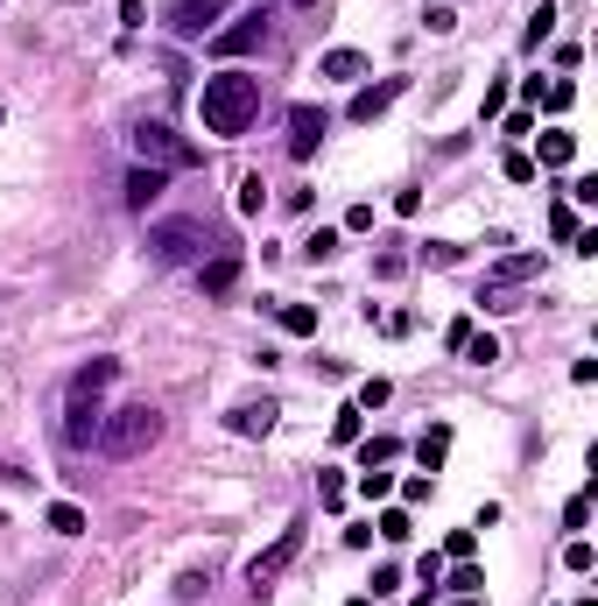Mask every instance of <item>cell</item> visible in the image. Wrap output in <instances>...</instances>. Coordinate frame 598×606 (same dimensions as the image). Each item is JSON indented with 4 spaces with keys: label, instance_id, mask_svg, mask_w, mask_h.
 Masks as SVG:
<instances>
[{
    "label": "cell",
    "instance_id": "obj_1",
    "mask_svg": "<svg viewBox=\"0 0 598 606\" xmlns=\"http://www.w3.org/2000/svg\"><path fill=\"white\" fill-rule=\"evenodd\" d=\"M253 113H261V78H253V71H212V78H204V92H198L204 135L239 141L253 127Z\"/></svg>",
    "mask_w": 598,
    "mask_h": 606
},
{
    "label": "cell",
    "instance_id": "obj_2",
    "mask_svg": "<svg viewBox=\"0 0 598 606\" xmlns=\"http://www.w3.org/2000/svg\"><path fill=\"white\" fill-rule=\"evenodd\" d=\"M155 437H162V417H155L148 403H127V409H113V417L99 423L92 445L107 452V458H141L148 445H155Z\"/></svg>",
    "mask_w": 598,
    "mask_h": 606
},
{
    "label": "cell",
    "instance_id": "obj_3",
    "mask_svg": "<svg viewBox=\"0 0 598 606\" xmlns=\"http://www.w3.org/2000/svg\"><path fill=\"white\" fill-rule=\"evenodd\" d=\"M204 247H212V226H204V219H162V226L148 233V255H155L162 269H184V261H204Z\"/></svg>",
    "mask_w": 598,
    "mask_h": 606
},
{
    "label": "cell",
    "instance_id": "obj_4",
    "mask_svg": "<svg viewBox=\"0 0 598 606\" xmlns=\"http://www.w3.org/2000/svg\"><path fill=\"white\" fill-rule=\"evenodd\" d=\"M267 36H275V14L267 8H247V14H233L226 28H212V57H253V50H267Z\"/></svg>",
    "mask_w": 598,
    "mask_h": 606
},
{
    "label": "cell",
    "instance_id": "obj_5",
    "mask_svg": "<svg viewBox=\"0 0 598 606\" xmlns=\"http://www.w3.org/2000/svg\"><path fill=\"white\" fill-rule=\"evenodd\" d=\"M134 156H141L148 170H198V149H190L184 135H170L162 121H141V127H134Z\"/></svg>",
    "mask_w": 598,
    "mask_h": 606
},
{
    "label": "cell",
    "instance_id": "obj_6",
    "mask_svg": "<svg viewBox=\"0 0 598 606\" xmlns=\"http://www.w3.org/2000/svg\"><path fill=\"white\" fill-rule=\"evenodd\" d=\"M296 551H303V529H282V536L267 543V551L253 557V565H247V585H253V593H267V585H275L282 571L296 565Z\"/></svg>",
    "mask_w": 598,
    "mask_h": 606
},
{
    "label": "cell",
    "instance_id": "obj_7",
    "mask_svg": "<svg viewBox=\"0 0 598 606\" xmlns=\"http://www.w3.org/2000/svg\"><path fill=\"white\" fill-rule=\"evenodd\" d=\"M219 14H226V0H176L170 8V36H184V42H198L204 28L219 22Z\"/></svg>",
    "mask_w": 598,
    "mask_h": 606
},
{
    "label": "cell",
    "instance_id": "obj_8",
    "mask_svg": "<svg viewBox=\"0 0 598 606\" xmlns=\"http://www.w3.org/2000/svg\"><path fill=\"white\" fill-rule=\"evenodd\" d=\"M99 423H107V417H99V395H78V388H71V409H64V445H92V437H99Z\"/></svg>",
    "mask_w": 598,
    "mask_h": 606
},
{
    "label": "cell",
    "instance_id": "obj_9",
    "mask_svg": "<svg viewBox=\"0 0 598 606\" xmlns=\"http://www.w3.org/2000/svg\"><path fill=\"white\" fill-rule=\"evenodd\" d=\"M324 127H332V121H324L317 107H289V156L310 162V156H317V141H324Z\"/></svg>",
    "mask_w": 598,
    "mask_h": 606
},
{
    "label": "cell",
    "instance_id": "obj_10",
    "mask_svg": "<svg viewBox=\"0 0 598 606\" xmlns=\"http://www.w3.org/2000/svg\"><path fill=\"white\" fill-rule=\"evenodd\" d=\"M162 190H170V170H148V162H134V170H127V205H134V212H148Z\"/></svg>",
    "mask_w": 598,
    "mask_h": 606
},
{
    "label": "cell",
    "instance_id": "obj_11",
    "mask_svg": "<svg viewBox=\"0 0 598 606\" xmlns=\"http://www.w3.org/2000/svg\"><path fill=\"white\" fill-rule=\"evenodd\" d=\"M198 283H204V297H233V283H239V255L198 261Z\"/></svg>",
    "mask_w": 598,
    "mask_h": 606
},
{
    "label": "cell",
    "instance_id": "obj_12",
    "mask_svg": "<svg viewBox=\"0 0 598 606\" xmlns=\"http://www.w3.org/2000/svg\"><path fill=\"white\" fill-rule=\"evenodd\" d=\"M401 99V78H381V85H366V92L352 99V121H381L387 107H395Z\"/></svg>",
    "mask_w": 598,
    "mask_h": 606
},
{
    "label": "cell",
    "instance_id": "obj_13",
    "mask_svg": "<svg viewBox=\"0 0 598 606\" xmlns=\"http://www.w3.org/2000/svg\"><path fill=\"white\" fill-rule=\"evenodd\" d=\"M233 431L239 437H267V431H275V403H239L233 409Z\"/></svg>",
    "mask_w": 598,
    "mask_h": 606
},
{
    "label": "cell",
    "instance_id": "obj_14",
    "mask_svg": "<svg viewBox=\"0 0 598 606\" xmlns=\"http://www.w3.org/2000/svg\"><path fill=\"white\" fill-rule=\"evenodd\" d=\"M317 78H366V57H359V50H324L317 57Z\"/></svg>",
    "mask_w": 598,
    "mask_h": 606
},
{
    "label": "cell",
    "instance_id": "obj_15",
    "mask_svg": "<svg viewBox=\"0 0 598 606\" xmlns=\"http://www.w3.org/2000/svg\"><path fill=\"white\" fill-rule=\"evenodd\" d=\"M415 458H423V472H437L444 458H451V431H444V423H429V431L415 437Z\"/></svg>",
    "mask_w": 598,
    "mask_h": 606
},
{
    "label": "cell",
    "instance_id": "obj_16",
    "mask_svg": "<svg viewBox=\"0 0 598 606\" xmlns=\"http://www.w3.org/2000/svg\"><path fill=\"white\" fill-rule=\"evenodd\" d=\"M113 374H120V360H92V367H78V374H71V388H78V395H99V388H113Z\"/></svg>",
    "mask_w": 598,
    "mask_h": 606
},
{
    "label": "cell",
    "instance_id": "obj_17",
    "mask_svg": "<svg viewBox=\"0 0 598 606\" xmlns=\"http://www.w3.org/2000/svg\"><path fill=\"white\" fill-rule=\"evenodd\" d=\"M275 318H282V332H296V338L317 332V310H310V304H275Z\"/></svg>",
    "mask_w": 598,
    "mask_h": 606
},
{
    "label": "cell",
    "instance_id": "obj_18",
    "mask_svg": "<svg viewBox=\"0 0 598 606\" xmlns=\"http://www.w3.org/2000/svg\"><path fill=\"white\" fill-rule=\"evenodd\" d=\"M42 522L57 529V536H85V508H71V500H50V515Z\"/></svg>",
    "mask_w": 598,
    "mask_h": 606
},
{
    "label": "cell",
    "instance_id": "obj_19",
    "mask_svg": "<svg viewBox=\"0 0 598 606\" xmlns=\"http://www.w3.org/2000/svg\"><path fill=\"white\" fill-rule=\"evenodd\" d=\"M571 99H577V85H571V78H557V85H535V107H549V113H571Z\"/></svg>",
    "mask_w": 598,
    "mask_h": 606
},
{
    "label": "cell",
    "instance_id": "obj_20",
    "mask_svg": "<svg viewBox=\"0 0 598 606\" xmlns=\"http://www.w3.org/2000/svg\"><path fill=\"white\" fill-rule=\"evenodd\" d=\"M528 275H543V261L535 255H507L500 269H493V283H528Z\"/></svg>",
    "mask_w": 598,
    "mask_h": 606
},
{
    "label": "cell",
    "instance_id": "obj_21",
    "mask_svg": "<svg viewBox=\"0 0 598 606\" xmlns=\"http://www.w3.org/2000/svg\"><path fill=\"white\" fill-rule=\"evenodd\" d=\"M577 156V135H543V170H563Z\"/></svg>",
    "mask_w": 598,
    "mask_h": 606
},
{
    "label": "cell",
    "instance_id": "obj_22",
    "mask_svg": "<svg viewBox=\"0 0 598 606\" xmlns=\"http://www.w3.org/2000/svg\"><path fill=\"white\" fill-rule=\"evenodd\" d=\"M373 536H387V543H409V536H415V522H409L401 508H387L381 522H373Z\"/></svg>",
    "mask_w": 598,
    "mask_h": 606
},
{
    "label": "cell",
    "instance_id": "obj_23",
    "mask_svg": "<svg viewBox=\"0 0 598 606\" xmlns=\"http://www.w3.org/2000/svg\"><path fill=\"white\" fill-rule=\"evenodd\" d=\"M395 458H401L395 437H366V445H359V466H395Z\"/></svg>",
    "mask_w": 598,
    "mask_h": 606
},
{
    "label": "cell",
    "instance_id": "obj_24",
    "mask_svg": "<svg viewBox=\"0 0 598 606\" xmlns=\"http://www.w3.org/2000/svg\"><path fill=\"white\" fill-rule=\"evenodd\" d=\"M549 28H557V8L543 0V8L528 14V36H521V42H528V50H543V42H549Z\"/></svg>",
    "mask_w": 598,
    "mask_h": 606
},
{
    "label": "cell",
    "instance_id": "obj_25",
    "mask_svg": "<svg viewBox=\"0 0 598 606\" xmlns=\"http://www.w3.org/2000/svg\"><path fill=\"white\" fill-rule=\"evenodd\" d=\"M261 205H267V184H261V176H239V212L261 219Z\"/></svg>",
    "mask_w": 598,
    "mask_h": 606
},
{
    "label": "cell",
    "instance_id": "obj_26",
    "mask_svg": "<svg viewBox=\"0 0 598 606\" xmlns=\"http://www.w3.org/2000/svg\"><path fill=\"white\" fill-rule=\"evenodd\" d=\"M359 494H366V500H387V494H395V472L366 466V472H359Z\"/></svg>",
    "mask_w": 598,
    "mask_h": 606
},
{
    "label": "cell",
    "instance_id": "obj_27",
    "mask_svg": "<svg viewBox=\"0 0 598 606\" xmlns=\"http://www.w3.org/2000/svg\"><path fill=\"white\" fill-rule=\"evenodd\" d=\"M332 255H338V233H332V226H317V233L303 240V261H332Z\"/></svg>",
    "mask_w": 598,
    "mask_h": 606
},
{
    "label": "cell",
    "instance_id": "obj_28",
    "mask_svg": "<svg viewBox=\"0 0 598 606\" xmlns=\"http://www.w3.org/2000/svg\"><path fill=\"white\" fill-rule=\"evenodd\" d=\"M465 360H472V367H493V360H500V346H493L486 332H472V338H465Z\"/></svg>",
    "mask_w": 598,
    "mask_h": 606
},
{
    "label": "cell",
    "instance_id": "obj_29",
    "mask_svg": "<svg viewBox=\"0 0 598 606\" xmlns=\"http://www.w3.org/2000/svg\"><path fill=\"white\" fill-rule=\"evenodd\" d=\"M423 22H429V36H451V28H458V8H451V0H437Z\"/></svg>",
    "mask_w": 598,
    "mask_h": 606
},
{
    "label": "cell",
    "instance_id": "obj_30",
    "mask_svg": "<svg viewBox=\"0 0 598 606\" xmlns=\"http://www.w3.org/2000/svg\"><path fill=\"white\" fill-rule=\"evenodd\" d=\"M451 585H458V593H478V585H486V571H478V565H472V557H458V571H451Z\"/></svg>",
    "mask_w": 598,
    "mask_h": 606
},
{
    "label": "cell",
    "instance_id": "obj_31",
    "mask_svg": "<svg viewBox=\"0 0 598 606\" xmlns=\"http://www.w3.org/2000/svg\"><path fill=\"white\" fill-rule=\"evenodd\" d=\"M478 551V529H451V536H444V557H472Z\"/></svg>",
    "mask_w": 598,
    "mask_h": 606
},
{
    "label": "cell",
    "instance_id": "obj_32",
    "mask_svg": "<svg viewBox=\"0 0 598 606\" xmlns=\"http://www.w3.org/2000/svg\"><path fill=\"white\" fill-rule=\"evenodd\" d=\"M204 585H212L204 571H184V579H176V599H184V606H198V599H204Z\"/></svg>",
    "mask_w": 598,
    "mask_h": 606
},
{
    "label": "cell",
    "instance_id": "obj_33",
    "mask_svg": "<svg viewBox=\"0 0 598 606\" xmlns=\"http://www.w3.org/2000/svg\"><path fill=\"white\" fill-rule=\"evenodd\" d=\"M332 437H338V445H359V409H338V417H332Z\"/></svg>",
    "mask_w": 598,
    "mask_h": 606
},
{
    "label": "cell",
    "instance_id": "obj_34",
    "mask_svg": "<svg viewBox=\"0 0 598 606\" xmlns=\"http://www.w3.org/2000/svg\"><path fill=\"white\" fill-rule=\"evenodd\" d=\"M549 233H557V240H577V212H571V205H557V212H549Z\"/></svg>",
    "mask_w": 598,
    "mask_h": 606
},
{
    "label": "cell",
    "instance_id": "obj_35",
    "mask_svg": "<svg viewBox=\"0 0 598 606\" xmlns=\"http://www.w3.org/2000/svg\"><path fill=\"white\" fill-rule=\"evenodd\" d=\"M317 500H324V508H338V500H346V480H338V472H317Z\"/></svg>",
    "mask_w": 598,
    "mask_h": 606
},
{
    "label": "cell",
    "instance_id": "obj_36",
    "mask_svg": "<svg viewBox=\"0 0 598 606\" xmlns=\"http://www.w3.org/2000/svg\"><path fill=\"white\" fill-rule=\"evenodd\" d=\"M500 170H507V184H528V176H535V156H507Z\"/></svg>",
    "mask_w": 598,
    "mask_h": 606
},
{
    "label": "cell",
    "instance_id": "obj_37",
    "mask_svg": "<svg viewBox=\"0 0 598 606\" xmlns=\"http://www.w3.org/2000/svg\"><path fill=\"white\" fill-rule=\"evenodd\" d=\"M387 593H401V571H395V565L373 571V599H387Z\"/></svg>",
    "mask_w": 598,
    "mask_h": 606
},
{
    "label": "cell",
    "instance_id": "obj_38",
    "mask_svg": "<svg viewBox=\"0 0 598 606\" xmlns=\"http://www.w3.org/2000/svg\"><path fill=\"white\" fill-rule=\"evenodd\" d=\"M423 255H429V269H451V261H458V247H451V240H429Z\"/></svg>",
    "mask_w": 598,
    "mask_h": 606
},
{
    "label": "cell",
    "instance_id": "obj_39",
    "mask_svg": "<svg viewBox=\"0 0 598 606\" xmlns=\"http://www.w3.org/2000/svg\"><path fill=\"white\" fill-rule=\"evenodd\" d=\"M563 565H571V571H591V543H585V536H577V543H571V551H563Z\"/></svg>",
    "mask_w": 598,
    "mask_h": 606
},
{
    "label": "cell",
    "instance_id": "obj_40",
    "mask_svg": "<svg viewBox=\"0 0 598 606\" xmlns=\"http://www.w3.org/2000/svg\"><path fill=\"white\" fill-rule=\"evenodd\" d=\"M465 338H472V318H451V332H444V346H451V353H465Z\"/></svg>",
    "mask_w": 598,
    "mask_h": 606
},
{
    "label": "cell",
    "instance_id": "obj_41",
    "mask_svg": "<svg viewBox=\"0 0 598 606\" xmlns=\"http://www.w3.org/2000/svg\"><path fill=\"white\" fill-rule=\"evenodd\" d=\"M346 606H373V599H366V593H359V599H346Z\"/></svg>",
    "mask_w": 598,
    "mask_h": 606
},
{
    "label": "cell",
    "instance_id": "obj_42",
    "mask_svg": "<svg viewBox=\"0 0 598 606\" xmlns=\"http://www.w3.org/2000/svg\"><path fill=\"white\" fill-rule=\"evenodd\" d=\"M458 606H478V599H472V593H465V599H458Z\"/></svg>",
    "mask_w": 598,
    "mask_h": 606
},
{
    "label": "cell",
    "instance_id": "obj_43",
    "mask_svg": "<svg viewBox=\"0 0 598 606\" xmlns=\"http://www.w3.org/2000/svg\"><path fill=\"white\" fill-rule=\"evenodd\" d=\"M577 606H598V599H577Z\"/></svg>",
    "mask_w": 598,
    "mask_h": 606
}]
</instances>
